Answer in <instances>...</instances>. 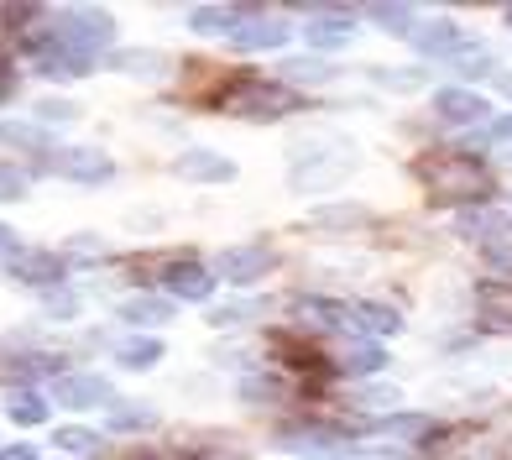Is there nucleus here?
Listing matches in <instances>:
<instances>
[{
	"mask_svg": "<svg viewBox=\"0 0 512 460\" xmlns=\"http://www.w3.org/2000/svg\"><path fill=\"white\" fill-rule=\"evenodd\" d=\"M429 178L434 199H465V194H486L492 189V178H486V168L476 163L471 152H445V157H429L424 168H418Z\"/></svg>",
	"mask_w": 512,
	"mask_h": 460,
	"instance_id": "1",
	"label": "nucleus"
},
{
	"mask_svg": "<svg viewBox=\"0 0 512 460\" xmlns=\"http://www.w3.org/2000/svg\"><path fill=\"white\" fill-rule=\"evenodd\" d=\"M115 37V16L110 11H63L58 16V42H68V48H79L95 58L100 48H110Z\"/></svg>",
	"mask_w": 512,
	"mask_h": 460,
	"instance_id": "2",
	"label": "nucleus"
},
{
	"mask_svg": "<svg viewBox=\"0 0 512 460\" xmlns=\"http://www.w3.org/2000/svg\"><path fill=\"white\" fill-rule=\"evenodd\" d=\"M225 110L246 115V121H283V115L298 110V100L288 95V89H277V84H241L236 95L225 100Z\"/></svg>",
	"mask_w": 512,
	"mask_h": 460,
	"instance_id": "3",
	"label": "nucleus"
},
{
	"mask_svg": "<svg viewBox=\"0 0 512 460\" xmlns=\"http://www.w3.org/2000/svg\"><path fill=\"white\" fill-rule=\"evenodd\" d=\"M53 168L68 178V183H79V189H95V183H105L115 173V163L105 157V147H63L53 157Z\"/></svg>",
	"mask_w": 512,
	"mask_h": 460,
	"instance_id": "4",
	"label": "nucleus"
},
{
	"mask_svg": "<svg viewBox=\"0 0 512 460\" xmlns=\"http://www.w3.org/2000/svg\"><path fill=\"white\" fill-rule=\"evenodd\" d=\"M460 230H465V241L486 246L492 257H507L512 251V215H502V210H465Z\"/></svg>",
	"mask_w": 512,
	"mask_h": 460,
	"instance_id": "5",
	"label": "nucleus"
},
{
	"mask_svg": "<svg viewBox=\"0 0 512 460\" xmlns=\"http://www.w3.org/2000/svg\"><path fill=\"white\" fill-rule=\"evenodd\" d=\"M11 278L16 283H27V288H48L68 278V262H63V251H16L11 257Z\"/></svg>",
	"mask_w": 512,
	"mask_h": 460,
	"instance_id": "6",
	"label": "nucleus"
},
{
	"mask_svg": "<svg viewBox=\"0 0 512 460\" xmlns=\"http://www.w3.org/2000/svg\"><path fill=\"white\" fill-rule=\"evenodd\" d=\"M215 267H220V278H230L236 288H251L256 278L272 272V251L267 246H225Z\"/></svg>",
	"mask_w": 512,
	"mask_h": 460,
	"instance_id": "7",
	"label": "nucleus"
},
{
	"mask_svg": "<svg viewBox=\"0 0 512 460\" xmlns=\"http://www.w3.org/2000/svg\"><path fill=\"white\" fill-rule=\"evenodd\" d=\"M486 110H492V105H486L476 89H460V84H450V89H439V95H434V115H439V121H450V126H481Z\"/></svg>",
	"mask_w": 512,
	"mask_h": 460,
	"instance_id": "8",
	"label": "nucleus"
},
{
	"mask_svg": "<svg viewBox=\"0 0 512 460\" xmlns=\"http://www.w3.org/2000/svg\"><path fill=\"white\" fill-rule=\"evenodd\" d=\"M53 398L63 403V408H110L115 403V387L105 382V377H58L53 382Z\"/></svg>",
	"mask_w": 512,
	"mask_h": 460,
	"instance_id": "9",
	"label": "nucleus"
},
{
	"mask_svg": "<svg viewBox=\"0 0 512 460\" xmlns=\"http://www.w3.org/2000/svg\"><path fill=\"white\" fill-rule=\"evenodd\" d=\"M173 173L189 178V183H230L236 178V163L220 157V152H209V147H189V152H178Z\"/></svg>",
	"mask_w": 512,
	"mask_h": 460,
	"instance_id": "10",
	"label": "nucleus"
},
{
	"mask_svg": "<svg viewBox=\"0 0 512 460\" xmlns=\"http://www.w3.org/2000/svg\"><path fill=\"white\" fill-rule=\"evenodd\" d=\"M215 278H220V272H209V267H199V262H173L168 272H162L168 293H173V298H189V304H204V298L215 293Z\"/></svg>",
	"mask_w": 512,
	"mask_h": 460,
	"instance_id": "11",
	"label": "nucleus"
},
{
	"mask_svg": "<svg viewBox=\"0 0 512 460\" xmlns=\"http://www.w3.org/2000/svg\"><path fill=\"white\" fill-rule=\"evenodd\" d=\"M319 21H309V42L314 48H345L356 32V11H345V6H319L314 11Z\"/></svg>",
	"mask_w": 512,
	"mask_h": 460,
	"instance_id": "12",
	"label": "nucleus"
},
{
	"mask_svg": "<svg viewBox=\"0 0 512 460\" xmlns=\"http://www.w3.org/2000/svg\"><path fill=\"white\" fill-rule=\"evenodd\" d=\"M37 74H48V79H84V74H95V58L79 53V48H68V42H53V48L37 53Z\"/></svg>",
	"mask_w": 512,
	"mask_h": 460,
	"instance_id": "13",
	"label": "nucleus"
},
{
	"mask_svg": "<svg viewBox=\"0 0 512 460\" xmlns=\"http://www.w3.org/2000/svg\"><path fill=\"white\" fill-rule=\"evenodd\" d=\"M236 42L241 53H262V48H283L288 42V21H277V16H251V21H241L236 27Z\"/></svg>",
	"mask_w": 512,
	"mask_h": 460,
	"instance_id": "14",
	"label": "nucleus"
},
{
	"mask_svg": "<svg viewBox=\"0 0 512 460\" xmlns=\"http://www.w3.org/2000/svg\"><path fill=\"white\" fill-rule=\"evenodd\" d=\"M460 42H465V37H460V21H445V16L413 32V48L424 53V58H439V63H445V58L460 48Z\"/></svg>",
	"mask_w": 512,
	"mask_h": 460,
	"instance_id": "15",
	"label": "nucleus"
},
{
	"mask_svg": "<svg viewBox=\"0 0 512 460\" xmlns=\"http://www.w3.org/2000/svg\"><path fill=\"white\" fill-rule=\"evenodd\" d=\"M345 325L351 330H366V335H398L403 330V314L387 309V304H351V314H345Z\"/></svg>",
	"mask_w": 512,
	"mask_h": 460,
	"instance_id": "16",
	"label": "nucleus"
},
{
	"mask_svg": "<svg viewBox=\"0 0 512 460\" xmlns=\"http://www.w3.org/2000/svg\"><path fill=\"white\" fill-rule=\"evenodd\" d=\"M105 68H115V74H131V79H162V74H168V58L147 53V48H121V53L105 58Z\"/></svg>",
	"mask_w": 512,
	"mask_h": 460,
	"instance_id": "17",
	"label": "nucleus"
},
{
	"mask_svg": "<svg viewBox=\"0 0 512 460\" xmlns=\"http://www.w3.org/2000/svg\"><path fill=\"white\" fill-rule=\"evenodd\" d=\"M351 168H356V157H351V152H335L330 163H298V168H293V189H314V183H340Z\"/></svg>",
	"mask_w": 512,
	"mask_h": 460,
	"instance_id": "18",
	"label": "nucleus"
},
{
	"mask_svg": "<svg viewBox=\"0 0 512 460\" xmlns=\"http://www.w3.org/2000/svg\"><path fill=\"white\" fill-rule=\"evenodd\" d=\"M476 304H481L486 330H512V283H486L476 293Z\"/></svg>",
	"mask_w": 512,
	"mask_h": 460,
	"instance_id": "19",
	"label": "nucleus"
},
{
	"mask_svg": "<svg viewBox=\"0 0 512 460\" xmlns=\"http://www.w3.org/2000/svg\"><path fill=\"white\" fill-rule=\"evenodd\" d=\"M121 319H126V325H168V319H173V304H168V298H152V293H136V298H126V304H121Z\"/></svg>",
	"mask_w": 512,
	"mask_h": 460,
	"instance_id": "20",
	"label": "nucleus"
},
{
	"mask_svg": "<svg viewBox=\"0 0 512 460\" xmlns=\"http://www.w3.org/2000/svg\"><path fill=\"white\" fill-rule=\"evenodd\" d=\"M241 16L246 11H236V6H189V27L194 32H225V37H236V27H241Z\"/></svg>",
	"mask_w": 512,
	"mask_h": 460,
	"instance_id": "21",
	"label": "nucleus"
},
{
	"mask_svg": "<svg viewBox=\"0 0 512 460\" xmlns=\"http://www.w3.org/2000/svg\"><path fill=\"white\" fill-rule=\"evenodd\" d=\"M283 79H298V84H330L340 79V63H324V58H283L277 63Z\"/></svg>",
	"mask_w": 512,
	"mask_h": 460,
	"instance_id": "22",
	"label": "nucleus"
},
{
	"mask_svg": "<svg viewBox=\"0 0 512 460\" xmlns=\"http://www.w3.org/2000/svg\"><path fill=\"white\" fill-rule=\"evenodd\" d=\"M298 319H304V325L309 330H335V325H345V314H351V309H340V304H330V298H298Z\"/></svg>",
	"mask_w": 512,
	"mask_h": 460,
	"instance_id": "23",
	"label": "nucleus"
},
{
	"mask_svg": "<svg viewBox=\"0 0 512 460\" xmlns=\"http://www.w3.org/2000/svg\"><path fill=\"white\" fill-rule=\"evenodd\" d=\"M492 48L486 42H460V48L445 58V68H455V74H465V79H476V74H492Z\"/></svg>",
	"mask_w": 512,
	"mask_h": 460,
	"instance_id": "24",
	"label": "nucleus"
},
{
	"mask_svg": "<svg viewBox=\"0 0 512 460\" xmlns=\"http://www.w3.org/2000/svg\"><path fill=\"white\" fill-rule=\"evenodd\" d=\"M340 366H345V372H356V377H371V372H382V366H387V351H382V340H361V345H351V351L340 356Z\"/></svg>",
	"mask_w": 512,
	"mask_h": 460,
	"instance_id": "25",
	"label": "nucleus"
},
{
	"mask_svg": "<svg viewBox=\"0 0 512 460\" xmlns=\"http://www.w3.org/2000/svg\"><path fill=\"white\" fill-rule=\"evenodd\" d=\"M162 356H168V351H162V340H126L121 351H115V361H121L126 372H152Z\"/></svg>",
	"mask_w": 512,
	"mask_h": 460,
	"instance_id": "26",
	"label": "nucleus"
},
{
	"mask_svg": "<svg viewBox=\"0 0 512 460\" xmlns=\"http://www.w3.org/2000/svg\"><path fill=\"white\" fill-rule=\"evenodd\" d=\"M0 142L21 147V152H42V147H48V131L32 126V121H0Z\"/></svg>",
	"mask_w": 512,
	"mask_h": 460,
	"instance_id": "27",
	"label": "nucleus"
},
{
	"mask_svg": "<svg viewBox=\"0 0 512 460\" xmlns=\"http://www.w3.org/2000/svg\"><path fill=\"white\" fill-rule=\"evenodd\" d=\"M366 16L377 21L382 32H392V37H413L418 27H413V6H366Z\"/></svg>",
	"mask_w": 512,
	"mask_h": 460,
	"instance_id": "28",
	"label": "nucleus"
},
{
	"mask_svg": "<svg viewBox=\"0 0 512 460\" xmlns=\"http://www.w3.org/2000/svg\"><path fill=\"white\" fill-rule=\"evenodd\" d=\"M53 445H58V450H68V455H95V450H105V440H100L95 429H84V424L58 429V434H53Z\"/></svg>",
	"mask_w": 512,
	"mask_h": 460,
	"instance_id": "29",
	"label": "nucleus"
},
{
	"mask_svg": "<svg viewBox=\"0 0 512 460\" xmlns=\"http://www.w3.org/2000/svg\"><path fill=\"white\" fill-rule=\"evenodd\" d=\"M366 215L351 210V204H335V210H314L309 215V230H335V236H345V230H356Z\"/></svg>",
	"mask_w": 512,
	"mask_h": 460,
	"instance_id": "30",
	"label": "nucleus"
},
{
	"mask_svg": "<svg viewBox=\"0 0 512 460\" xmlns=\"http://www.w3.org/2000/svg\"><path fill=\"white\" fill-rule=\"evenodd\" d=\"M6 413H11V424L32 429V424H42V419H48V403H42L37 393H16V398L6 403Z\"/></svg>",
	"mask_w": 512,
	"mask_h": 460,
	"instance_id": "31",
	"label": "nucleus"
},
{
	"mask_svg": "<svg viewBox=\"0 0 512 460\" xmlns=\"http://www.w3.org/2000/svg\"><path fill=\"white\" fill-rule=\"evenodd\" d=\"M267 304H256V298H241V304H220L215 314H209V325L215 330H230V325H246V319H256Z\"/></svg>",
	"mask_w": 512,
	"mask_h": 460,
	"instance_id": "32",
	"label": "nucleus"
},
{
	"mask_svg": "<svg viewBox=\"0 0 512 460\" xmlns=\"http://www.w3.org/2000/svg\"><path fill=\"white\" fill-rule=\"evenodd\" d=\"M105 257V241L100 236H74L63 241V262H100Z\"/></svg>",
	"mask_w": 512,
	"mask_h": 460,
	"instance_id": "33",
	"label": "nucleus"
},
{
	"mask_svg": "<svg viewBox=\"0 0 512 460\" xmlns=\"http://www.w3.org/2000/svg\"><path fill=\"white\" fill-rule=\"evenodd\" d=\"M434 424L429 419H418V413H398V419H387V434L392 440H413V434H429Z\"/></svg>",
	"mask_w": 512,
	"mask_h": 460,
	"instance_id": "34",
	"label": "nucleus"
},
{
	"mask_svg": "<svg viewBox=\"0 0 512 460\" xmlns=\"http://www.w3.org/2000/svg\"><path fill=\"white\" fill-rule=\"evenodd\" d=\"M157 413L152 408H115L110 413V429H152Z\"/></svg>",
	"mask_w": 512,
	"mask_h": 460,
	"instance_id": "35",
	"label": "nucleus"
},
{
	"mask_svg": "<svg viewBox=\"0 0 512 460\" xmlns=\"http://www.w3.org/2000/svg\"><path fill=\"white\" fill-rule=\"evenodd\" d=\"M241 398H251V403H272V398H277V382H272V377H241Z\"/></svg>",
	"mask_w": 512,
	"mask_h": 460,
	"instance_id": "36",
	"label": "nucleus"
},
{
	"mask_svg": "<svg viewBox=\"0 0 512 460\" xmlns=\"http://www.w3.org/2000/svg\"><path fill=\"white\" fill-rule=\"evenodd\" d=\"M37 121H79V105L74 100H42L37 105Z\"/></svg>",
	"mask_w": 512,
	"mask_h": 460,
	"instance_id": "37",
	"label": "nucleus"
},
{
	"mask_svg": "<svg viewBox=\"0 0 512 460\" xmlns=\"http://www.w3.org/2000/svg\"><path fill=\"white\" fill-rule=\"evenodd\" d=\"M21 194H27V173H21V168H0V204H11Z\"/></svg>",
	"mask_w": 512,
	"mask_h": 460,
	"instance_id": "38",
	"label": "nucleus"
},
{
	"mask_svg": "<svg viewBox=\"0 0 512 460\" xmlns=\"http://www.w3.org/2000/svg\"><path fill=\"white\" fill-rule=\"evenodd\" d=\"M398 398H403L398 387H366L356 403H361V408H398Z\"/></svg>",
	"mask_w": 512,
	"mask_h": 460,
	"instance_id": "39",
	"label": "nucleus"
},
{
	"mask_svg": "<svg viewBox=\"0 0 512 460\" xmlns=\"http://www.w3.org/2000/svg\"><path fill=\"white\" fill-rule=\"evenodd\" d=\"M74 314H79V298L53 288V293H48V319H74Z\"/></svg>",
	"mask_w": 512,
	"mask_h": 460,
	"instance_id": "40",
	"label": "nucleus"
},
{
	"mask_svg": "<svg viewBox=\"0 0 512 460\" xmlns=\"http://www.w3.org/2000/svg\"><path fill=\"white\" fill-rule=\"evenodd\" d=\"M377 84H387V89H418V84H424V74H413V68H408V74H392V68H377Z\"/></svg>",
	"mask_w": 512,
	"mask_h": 460,
	"instance_id": "41",
	"label": "nucleus"
},
{
	"mask_svg": "<svg viewBox=\"0 0 512 460\" xmlns=\"http://www.w3.org/2000/svg\"><path fill=\"white\" fill-rule=\"evenodd\" d=\"M0 257H16V230L0 220Z\"/></svg>",
	"mask_w": 512,
	"mask_h": 460,
	"instance_id": "42",
	"label": "nucleus"
},
{
	"mask_svg": "<svg viewBox=\"0 0 512 460\" xmlns=\"http://www.w3.org/2000/svg\"><path fill=\"white\" fill-rule=\"evenodd\" d=\"M0 460H37V450L32 445H6V450H0Z\"/></svg>",
	"mask_w": 512,
	"mask_h": 460,
	"instance_id": "43",
	"label": "nucleus"
},
{
	"mask_svg": "<svg viewBox=\"0 0 512 460\" xmlns=\"http://www.w3.org/2000/svg\"><path fill=\"white\" fill-rule=\"evenodd\" d=\"M492 136H497V142H512V115H507V121H497V126H492Z\"/></svg>",
	"mask_w": 512,
	"mask_h": 460,
	"instance_id": "44",
	"label": "nucleus"
},
{
	"mask_svg": "<svg viewBox=\"0 0 512 460\" xmlns=\"http://www.w3.org/2000/svg\"><path fill=\"white\" fill-rule=\"evenodd\" d=\"M11 95V79H0V100H6Z\"/></svg>",
	"mask_w": 512,
	"mask_h": 460,
	"instance_id": "45",
	"label": "nucleus"
},
{
	"mask_svg": "<svg viewBox=\"0 0 512 460\" xmlns=\"http://www.w3.org/2000/svg\"><path fill=\"white\" fill-rule=\"evenodd\" d=\"M502 16H507V27H512V6H507V11H502Z\"/></svg>",
	"mask_w": 512,
	"mask_h": 460,
	"instance_id": "46",
	"label": "nucleus"
},
{
	"mask_svg": "<svg viewBox=\"0 0 512 460\" xmlns=\"http://www.w3.org/2000/svg\"><path fill=\"white\" fill-rule=\"evenodd\" d=\"M387 460H392V455H387Z\"/></svg>",
	"mask_w": 512,
	"mask_h": 460,
	"instance_id": "47",
	"label": "nucleus"
}]
</instances>
